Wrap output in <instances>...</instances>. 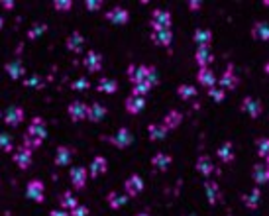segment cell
<instances>
[{
  "label": "cell",
  "instance_id": "obj_41",
  "mask_svg": "<svg viewBox=\"0 0 269 216\" xmlns=\"http://www.w3.org/2000/svg\"><path fill=\"white\" fill-rule=\"evenodd\" d=\"M12 149H14V144H12V138H10L8 134L0 132V151H4V153H10Z\"/></svg>",
  "mask_w": 269,
  "mask_h": 216
},
{
  "label": "cell",
  "instance_id": "obj_28",
  "mask_svg": "<svg viewBox=\"0 0 269 216\" xmlns=\"http://www.w3.org/2000/svg\"><path fill=\"white\" fill-rule=\"evenodd\" d=\"M216 153H218V159L222 161V163H232L234 161V144L232 142H224V144L218 145V149H216Z\"/></svg>",
  "mask_w": 269,
  "mask_h": 216
},
{
  "label": "cell",
  "instance_id": "obj_43",
  "mask_svg": "<svg viewBox=\"0 0 269 216\" xmlns=\"http://www.w3.org/2000/svg\"><path fill=\"white\" fill-rule=\"evenodd\" d=\"M71 88H73V90H89V88H90V81L87 79V77H79L77 81H73V83H71Z\"/></svg>",
  "mask_w": 269,
  "mask_h": 216
},
{
  "label": "cell",
  "instance_id": "obj_39",
  "mask_svg": "<svg viewBox=\"0 0 269 216\" xmlns=\"http://www.w3.org/2000/svg\"><path fill=\"white\" fill-rule=\"evenodd\" d=\"M150 92H151V85H148L146 81L132 85V97H142V99H146Z\"/></svg>",
  "mask_w": 269,
  "mask_h": 216
},
{
  "label": "cell",
  "instance_id": "obj_35",
  "mask_svg": "<svg viewBox=\"0 0 269 216\" xmlns=\"http://www.w3.org/2000/svg\"><path fill=\"white\" fill-rule=\"evenodd\" d=\"M79 201H77V197L73 195V191H65L63 195H61V208L63 210H73Z\"/></svg>",
  "mask_w": 269,
  "mask_h": 216
},
{
  "label": "cell",
  "instance_id": "obj_33",
  "mask_svg": "<svg viewBox=\"0 0 269 216\" xmlns=\"http://www.w3.org/2000/svg\"><path fill=\"white\" fill-rule=\"evenodd\" d=\"M167 134H169V130L165 128L163 124H150V128H148V136L151 142H161L167 138Z\"/></svg>",
  "mask_w": 269,
  "mask_h": 216
},
{
  "label": "cell",
  "instance_id": "obj_47",
  "mask_svg": "<svg viewBox=\"0 0 269 216\" xmlns=\"http://www.w3.org/2000/svg\"><path fill=\"white\" fill-rule=\"evenodd\" d=\"M24 85H26V86H36V85H40V79H38V75H33L31 79H24Z\"/></svg>",
  "mask_w": 269,
  "mask_h": 216
},
{
  "label": "cell",
  "instance_id": "obj_10",
  "mask_svg": "<svg viewBox=\"0 0 269 216\" xmlns=\"http://www.w3.org/2000/svg\"><path fill=\"white\" fill-rule=\"evenodd\" d=\"M242 110L248 112L250 118H259L261 112H263V104H261V101L254 99V97H246L242 101Z\"/></svg>",
  "mask_w": 269,
  "mask_h": 216
},
{
  "label": "cell",
  "instance_id": "obj_4",
  "mask_svg": "<svg viewBox=\"0 0 269 216\" xmlns=\"http://www.w3.org/2000/svg\"><path fill=\"white\" fill-rule=\"evenodd\" d=\"M26 197L31 199L33 202H38V204H44L45 202V185L44 181H40V179H33L28 183V187H26Z\"/></svg>",
  "mask_w": 269,
  "mask_h": 216
},
{
  "label": "cell",
  "instance_id": "obj_5",
  "mask_svg": "<svg viewBox=\"0 0 269 216\" xmlns=\"http://www.w3.org/2000/svg\"><path fill=\"white\" fill-rule=\"evenodd\" d=\"M216 83H220V88H222V90H234V88L240 85L238 75L234 73V65H228L226 71L220 75V79H216Z\"/></svg>",
  "mask_w": 269,
  "mask_h": 216
},
{
  "label": "cell",
  "instance_id": "obj_45",
  "mask_svg": "<svg viewBox=\"0 0 269 216\" xmlns=\"http://www.w3.org/2000/svg\"><path fill=\"white\" fill-rule=\"evenodd\" d=\"M69 216H89V206H85V204H77L75 208L69 212Z\"/></svg>",
  "mask_w": 269,
  "mask_h": 216
},
{
  "label": "cell",
  "instance_id": "obj_50",
  "mask_svg": "<svg viewBox=\"0 0 269 216\" xmlns=\"http://www.w3.org/2000/svg\"><path fill=\"white\" fill-rule=\"evenodd\" d=\"M2 6H4L6 10H12V8H14V2H12V0H2Z\"/></svg>",
  "mask_w": 269,
  "mask_h": 216
},
{
  "label": "cell",
  "instance_id": "obj_30",
  "mask_svg": "<svg viewBox=\"0 0 269 216\" xmlns=\"http://www.w3.org/2000/svg\"><path fill=\"white\" fill-rule=\"evenodd\" d=\"M252 38L257 42H267L269 40V24L267 22H255L252 26Z\"/></svg>",
  "mask_w": 269,
  "mask_h": 216
},
{
  "label": "cell",
  "instance_id": "obj_8",
  "mask_svg": "<svg viewBox=\"0 0 269 216\" xmlns=\"http://www.w3.org/2000/svg\"><path fill=\"white\" fill-rule=\"evenodd\" d=\"M83 65H85V69L89 73H98L103 69V55L98 51L90 49L89 53L85 55V59H83Z\"/></svg>",
  "mask_w": 269,
  "mask_h": 216
},
{
  "label": "cell",
  "instance_id": "obj_31",
  "mask_svg": "<svg viewBox=\"0 0 269 216\" xmlns=\"http://www.w3.org/2000/svg\"><path fill=\"white\" fill-rule=\"evenodd\" d=\"M194 167H196V171L200 173L203 177H209V175H212V171H214V163H212V159H210L209 156H200V158L196 159Z\"/></svg>",
  "mask_w": 269,
  "mask_h": 216
},
{
  "label": "cell",
  "instance_id": "obj_12",
  "mask_svg": "<svg viewBox=\"0 0 269 216\" xmlns=\"http://www.w3.org/2000/svg\"><path fill=\"white\" fill-rule=\"evenodd\" d=\"M105 18L110 22V24H114V26H124V24H128V20H130V12L126 10V8H112L110 12H106Z\"/></svg>",
  "mask_w": 269,
  "mask_h": 216
},
{
  "label": "cell",
  "instance_id": "obj_17",
  "mask_svg": "<svg viewBox=\"0 0 269 216\" xmlns=\"http://www.w3.org/2000/svg\"><path fill=\"white\" fill-rule=\"evenodd\" d=\"M252 179L255 185H267L269 181V169L267 163H255L252 167Z\"/></svg>",
  "mask_w": 269,
  "mask_h": 216
},
{
  "label": "cell",
  "instance_id": "obj_32",
  "mask_svg": "<svg viewBox=\"0 0 269 216\" xmlns=\"http://www.w3.org/2000/svg\"><path fill=\"white\" fill-rule=\"evenodd\" d=\"M98 92H105V95H114L118 90V81L116 79H110V77H103L96 85Z\"/></svg>",
  "mask_w": 269,
  "mask_h": 216
},
{
  "label": "cell",
  "instance_id": "obj_37",
  "mask_svg": "<svg viewBox=\"0 0 269 216\" xmlns=\"http://www.w3.org/2000/svg\"><path fill=\"white\" fill-rule=\"evenodd\" d=\"M255 147H257V156L263 159V161H267L269 158V140L265 136H261V138H257L255 140Z\"/></svg>",
  "mask_w": 269,
  "mask_h": 216
},
{
  "label": "cell",
  "instance_id": "obj_49",
  "mask_svg": "<svg viewBox=\"0 0 269 216\" xmlns=\"http://www.w3.org/2000/svg\"><path fill=\"white\" fill-rule=\"evenodd\" d=\"M49 216H69V212L63 210V208H53V210L49 212Z\"/></svg>",
  "mask_w": 269,
  "mask_h": 216
},
{
  "label": "cell",
  "instance_id": "obj_25",
  "mask_svg": "<svg viewBox=\"0 0 269 216\" xmlns=\"http://www.w3.org/2000/svg\"><path fill=\"white\" fill-rule=\"evenodd\" d=\"M193 42L196 43V47H210V43H212V32L207 28H198L193 34Z\"/></svg>",
  "mask_w": 269,
  "mask_h": 216
},
{
  "label": "cell",
  "instance_id": "obj_23",
  "mask_svg": "<svg viewBox=\"0 0 269 216\" xmlns=\"http://www.w3.org/2000/svg\"><path fill=\"white\" fill-rule=\"evenodd\" d=\"M4 69H6V73H8L14 81H20V79L26 75V69H24V65H22V61H20V59H12V61H8V63L4 65Z\"/></svg>",
  "mask_w": 269,
  "mask_h": 216
},
{
  "label": "cell",
  "instance_id": "obj_22",
  "mask_svg": "<svg viewBox=\"0 0 269 216\" xmlns=\"http://www.w3.org/2000/svg\"><path fill=\"white\" fill-rule=\"evenodd\" d=\"M151 42L159 47H169L173 42V32L171 29H159V32H151Z\"/></svg>",
  "mask_w": 269,
  "mask_h": 216
},
{
  "label": "cell",
  "instance_id": "obj_27",
  "mask_svg": "<svg viewBox=\"0 0 269 216\" xmlns=\"http://www.w3.org/2000/svg\"><path fill=\"white\" fill-rule=\"evenodd\" d=\"M242 201L246 204V208H250V210H255L259 204H261V191L255 187L252 189V193H248V195H242Z\"/></svg>",
  "mask_w": 269,
  "mask_h": 216
},
{
  "label": "cell",
  "instance_id": "obj_7",
  "mask_svg": "<svg viewBox=\"0 0 269 216\" xmlns=\"http://www.w3.org/2000/svg\"><path fill=\"white\" fill-rule=\"evenodd\" d=\"M87 108H89V104H85L83 101H73L67 106V114L73 122H81L87 118Z\"/></svg>",
  "mask_w": 269,
  "mask_h": 216
},
{
  "label": "cell",
  "instance_id": "obj_2",
  "mask_svg": "<svg viewBox=\"0 0 269 216\" xmlns=\"http://www.w3.org/2000/svg\"><path fill=\"white\" fill-rule=\"evenodd\" d=\"M100 140H103V142H108V144H112L114 147L124 149V147L132 145L134 136H132V132H130L128 128H120L114 136H100Z\"/></svg>",
  "mask_w": 269,
  "mask_h": 216
},
{
  "label": "cell",
  "instance_id": "obj_20",
  "mask_svg": "<svg viewBox=\"0 0 269 216\" xmlns=\"http://www.w3.org/2000/svg\"><path fill=\"white\" fill-rule=\"evenodd\" d=\"M196 79H198V85L207 86V88L216 86V75L210 67H200L198 73H196Z\"/></svg>",
  "mask_w": 269,
  "mask_h": 216
},
{
  "label": "cell",
  "instance_id": "obj_21",
  "mask_svg": "<svg viewBox=\"0 0 269 216\" xmlns=\"http://www.w3.org/2000/svg\"><path fill=\"white\" fill-rule=\"evenodd\" d=\"M124 106H126V112L128 114H140L144 108H146V99H142V97H128L126 101H124Z\"/></svg>",
  "mask_w": 269,
  "mask_h": 216
},
{
  "label": "cell",
  "instance_id": "obj_1",
  "mask_svg": "<svg viewBox=\"0 0 269 216\" xmlns=\"http://www.w3.org/2000/svg\"><path fill=\"white\" fill-rule=\"evenodd\" d=\"M47 138V126H45V120L44 118H40V116H36L33 120L30 122V126H28V138H26V142L24 145L26 147H38V145L44 144V140Z\"/></svg>",
  "mask_w": 269,
  "mask_h": 216
},
{
  "label": "cell",
  "instance_id": "obj_11",
  "mask_svg": "<svg viewBox=\"0 0 269 216\" xmlns=\"http://www.w3.org/2000/svg\"><path fill=\"white\" fill-rule=\"evenodd\" d=\"M12 159H14V163L20 167V169H30L31 165V149L30 147H26V145H22V147H18L16 149V153L12 156Z\"/></svg>",
  "mask_w": 269,
  "mask_h": 216
},
{
  "label": "cell",
  "instance_id": "obj_9",
  "mask_svg": "<svg viewBox=\"0 0 269 216\" xmlns=\"http://www.w3.org/2000/svg\"><path fill=\"white\" fill-rule=\"evenodd\" d=\"M73 156H75V149H71L69 145H57L53 163H55L57 167H65V165H69V163H71Z\"/></svg>",
  "mask_w": 269,
  "mask_h": 216
},
{
  "label": "cell",
  "instance_id": "obj_14",
  "mask_svg": "<svg viewBox=\"0 0 269 216\" xmlns=\"http://www.w3.org/2000/svg\"><path fill=\"white\" fill-rule=\"evenodd\" d=\"M148 71L150 67L148 65H130L128 67V81L136 85V83H144L148 79Z\"/></svg>",
  "mask_w": 269,
  "mask_h": 216
},
{
  "label": "cell",
  "instance_id": "obj_51",
  "mask_svg": "<svg viewBox=\"0 0 269 216\" xmlns=\"http://www.w3.org/2000/svg\"><path fill=\"white\" fill-rule=\"evenodd\" d=\"M4 28V20H2V18H0V29Z\"/></svg>",
  "mask_w": 269,
  "mask_h": 216
},
{
  "label": "cell",
  "instance_id": "obj_34",
  "mask_svg": "<svg viewBox=\"0 0 269 216\" xmlns=\"http://www.w3.org/2000/svg\"><path fill=\"white\" fill-rule=\"evenodd\" d=\"M106 202H108L110 208L118 210V208H122V206L126 204V195H120L118 191H110V193L106 195Z\"/></svg>",
  "mask_w": 269,
  "mask_h": 216
},
{
  "label": "cell",
  "instance_id": "obj_46",
  "mask_svg": "<svg viewBox=\"0 0 269 216\" xmlns=\"http://www.w3.org/2000/svg\"><path fill=\"white\" fill-rule=\"evenodd\" d=\"M85 8H87L89 12H96V10L103 8V2H100V0H87V2H85Z\"/></svg>",
  "mask_w": 269,
  "mask_h": 216
},
{
  "label": "cell",
  "instance_id": "obj_42",
  "mask_svg": "<svg viewBox=\"0 0 269 216\" xmlns=\"http://www.w3.org/2000/svg\"><path fill=\"white\" fill-rule=\"evenodd\" d=\"M209 97L214 102H222L226 99V90H222L220 86H212V88H209Z\"/></svg>",
  "mask_w": 269,
  "mask_h": 216
},
{
  "label": "cell",
  "instance_id": "obj_19",
  "mask_svg": "<svg viewBox=\"0 0 269 216\" xmlns=\"http://www.w3.org/2000/svg\"><path fill=\"white\" fill-rule=\"evenodd\" d=\"M108 114V108H106L105 104H100V102H92L89 108H87V118H89L90 122H100L105 116Z\"/></svg>",
  "mask_w": 269,
  "mask_h": 216
},
{
  "label": "cell",
  "instance_id": "obj_38",
  "mask_svg": "<svg viewBox=\"0 0 269 216\" xmlns=\"http://www.w3.org/2000/svg\"><path fill=\"white\" fill-rule=\"evenodd\" d=\"M177 97L181 101H191L196 97V88L193 85H179L177 86Z\"/></svg>",
  "mask_w": 269,
  "mask_h": 216
},
{
  "label": "cell",
  "instance_id": "obj_6",
  "mask_svg": "<svg viewBox=\"0 0 269 216\" xmlns=\"http://www.w3.org/2000/svg\"><path fill=\"white\" fill-rule=\"evenodd\" d=\"M124 191L128 197H138L142 191H144V179L138 175V173H132L126 181H124Z\"/></svg>",
  "mask_w": 269,
  "mask_h": 216
},
{
  "label": "cell",
  "instance_id": "obj_44",
  "mask_svg": "<svg viewBox=\"0 0 269 216\" xmlns=\"http://www.w3.org/2000/svg\"><path fill=\"white\" fill-rule=\"evenodd\" d=\"M53 8H55L57 12H69V10L73 8V2H71V0H55V2H53Z\"/></svg>",
  "mask_w": 269,
  "mask_h": 216
},
{
  "label": "cell",
  "instance_id": "obj_18",
  "mask_svg": "<svg viewBox=\"0 0 269 216\" xmlns=\"http://www.w3.org/2000/svg\"><path fill=\"white\" fill-rule=\"evenodd\" d=\"M194 61H196L198 69H200V67H209L210 63L214 61L212 49H210V47H196V51H194Z\"/></svg>",
  "mask_w": 269,
  "mask_h": 216
},
{
  "label": "cell",
  "instance_id": "obj_3",
  "mask_svg": "<svg viewBox=\"0 0 269 216\" xmlns=\"http://www.w3.org/2000/svg\"><path fill=\"white\" fill-rule=\"evenodd\" d=\"M171 22H173V18H171V12L169 10H161V8H157V10H153L151 12V32H159V29H171Z\"/></svg>",
  "mask_w": 269,
  "mask_h": 216
},
{
  "label": "cell",
  "instance_id": "obj_26",
  "mask_svg": "<svg viewBox=\"0 0 269 216\" xmlns=\"http://www.w3.org/2000/svg\"><path fill=\"white\" fill-rule=\"evenodd\" d=\"M171 163H173V158H171L169 153H163V151H159V153H155V156L151 158V165H153L157 171H167Z\"/></svg>",
  "mask_w": 269,
  "mask_h": 216
},
{
  "label": "cell",
  "instance_id": "obj_36",
  "mask_svg": "<svg viewBox=\"0 0 269 216\" xmlns=\"http://www.w3.org/2000/svg\"><path fill=\"white\" fill-rule=\"evenodd\" d=\"M181 122H183V116H181L177 110H171V112L163 118V122H161V124H163L167 130H173V128H177Z\"/></svg>",
  "mask_w": 269,
  "mask_h": 216
},
{
  "label": "cell",
  "instance_id": "obj_52",
  "mask_svg": "<svg viewBox=\"0 0 269 216\" xmlns=\"http://www.w3.org/2000/svg\"><path fill=\"white\" fill-rule=\"evenodd\" d=\"M136 216H150L148 212H140V214H136Z\"/></svg>",
  "mask_w": 269,
  "mask_h": 216
},
{
  "label": "cell",
  "instance_id": "obj_24",
  "mask_svg": "<svg viewBox=\"0 0 269 216\" xmlns=\"http://www.w3.org/2000/svg\"><path fill=\"white\" fill-rule=\"evenodd\" d=\"M205 193H207V199H209L210 206L218 204L220 199H222V193H220V189H218V185L214 181H207L205 183Z\"/></svg>",
  "mask_w": 269,
  "mask_h": 216
},
{
  "label": "cell",
  "instance_id": "obj_48",
  "mask_svg": "<svg viewBox=\"0 0 269 216\" xmlns=\"http://www.w3.org/2000/svg\"><path fill=\"white\" fill-rule=\"evenodd\" d=\"M200 6H203V2H200V0H191V2H189V10H200Z\"/></svg>",
  "mask_w": 269,
  "mask_h": 216
},
{
  "label": "cell",
  "instance_id": "obj_40",
  "mask_svg": "<svg viewBox=\"0 0 269 216\" xmlns=\"http://www.w3.org/2000/svg\"><path fill=\"white\" fill-rule=\"evenodd\" d=\"M45 32H47V26L45 24H33L30 29H28V40H38V38H42Z\"/></svg>",
  "mask_w": 269,
  "mask_h": 216
},
{
  "label": "cell",
  "instance_id": "obj_13",
  "mask_svg": "<svg viewBox=\"0 0 269 216\" xmlns=\"http://www.w3.org/2000/svg\"><path fill=\"white\" fill-rule=\"evenodd\" d=\"M87 177H89V173H87L85 167H73V169L69 171V179H71L75 191H83V189H85V185H87Z\"/></svg>",
  "mask_w": 269,
  "mask_h": 216
},
{
  "label": "cell",
  "instance_id": "obj_15",
  "mask_svg": "<svg viewBox=\"0 0 269 216\" xmlns=\"http://www.w3.org/2000/svg\"><path fill=\"white\" fill-rule=\"evenodd\" d=\"M4 122L12 128H18L24 122V110L20 106H8V110L4 112Z\"/></svg>",
  "mask_w": 269,
  "mask_h": 216
},
{
  "label": "cell",
  "instance_id": "obj_29",
  "mask_svg": "<svg viewBox=\"0 0 269 216\" xmlns=\"http://www.w3.org/2000/svg\"><path fill=\"white\" fill-rule=\"evenodd\" d=\"M106 171H108V161L103 156H96L90 163V177L96 179L98 175H105Z\"/></svg>",
  "mask_w": 269,
  "mask_h": 216
},
{
  "label": "cell",
  "instance_id": "obj_16",
  "mask_svg": "<svg viewBox=\"0 0 269 216\" xmlns=\"http://www.w3.org/2000/svg\"><path fill=\"white\" fill-rule=\"evenodd\" d=\"M65 47H67L69 51H73V53H81L83 47H85V36H83L81 32L69 34L67 40H65Z\"/></svg>",
  "mask_w": 269,
  "mask_h": 216
}]
</instances>
